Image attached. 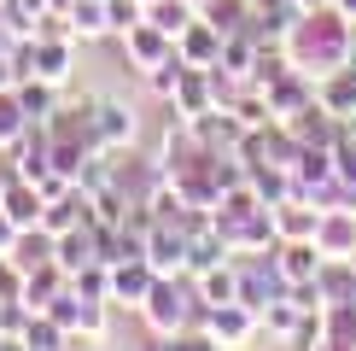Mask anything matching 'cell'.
<instances>
[{"instance_id":"35","label":"cell","mask_w":356,"mask_h":351,"mask_svg":"<svg viewBox=\"0 0 356 351\" xmlns=\"http://www.w3.org/2000/svg\"><path fill=\"white\" fill-rule=\"evenodd\" d=\"M350 65H356V29H350Z\"/></svg>"},{"instance_id":"23","label":"cell","mask_w":356,"mask_h":351,"mask_svg":"<svg viewBox=\"0 0 356 351\" xmlns=\"http://www.w3.org/2000/svg\"><path fill=\"white\" fill-rule=\"evenodd\" d=\"M140 18H146V24H158L164 36H181V29L199 18V0H152V6H146Z\"/></svg>"},{"instance_id":"7","label":"cell","mask_w":356,"mask_h":351,"mask_svg":"<svg viewBox=\"0 0 356 351\" xmlns=\"http://www.w3.org/2000/svg\"><path fill=\"white\" fill-rule=\"evenodd\" d=\"M152 281H158V270L146 258H117L111 263V311H140Z\"/></svg>"},{"instance_id":"10","label":"cell","mask_w":356,"mask_h":351,"mask_svg":"<svg viewBox=\"0 0 356 351\" xmlns=\"http://www.w3.org/2000/svg\"><path fill=\"white\" fill-rule=\"evenodd\" d=\"M146 263L158 275H187V228L181 223H152V234H146Z\"/></svg>"},{"instance_id":"19","label":"cell","mask_w":356,"mask_h":351,"mask_svg":"<svg viewBox=\"0 0 356 351\" xmlns=\"http://www.w3.org/2000/svg\"><path fill=\"white\" fill-rule=\"evenodd\" d=\"M65 287H70V275L58 270L53 258H47V263H35V270H24V304H29V316H35V311H47V304H53Z\"/></svg>"},{"instance_id":"5","label":"cell","mask_w":356,"mask_h":351,"mask_svg":"<svg viewBox=\"0 0 356 351\" xmlns=\"http://www.w3.org/2000/svg\"><path fill=\"white\" fill-rule=\"evenodd\" d=\"M216 234L228 240V252H234V258H263V252H275V240H280L269 205H257V211L234 217V223H216Z\"/></svg>"},{"instance_id":"13","label":"cell","mask_w":356,"mask_h":351,"mask_svg":"<svg viewBox=\"0 0 356 351\" xmlns=\"http://www.w3.org/2000/svg\"><path fill=\"white\" fill-rule=\"evenodd\" d=\"M175 53H181V65H193V70H211L222 58V29L211 18H193L181 36H175Z\"/></svg>"},{"instance_id":"27","label":"cell","mask_w":356,"mask_h":351,"mask_svg":"<svg viewBox=\"0 0 356 351\" xmlns=\"http://www.w3.org/2000/svg\"><path fill=\"white\" fill-rule=\"evenodd\" d=\"M181 70H187V65H181V53H170L164 65H152V70H140V77H146V94L170 106V94H175V82H181Z\"/></svg>"},{"instance_id":"4","label":"cell","mask_w":356,"mask_h":351,"mask_svg":"<svg viewBox=\"0 0 356 351\" xmlns=\"http://www.w3.org/2000/svg\"><path fill=\"white\" fill-rule=\"evenodd\" d=\"M76 58H82V41H70V36H29V77L65 88L70 77H76Z\"/></svg>"},{"instance_id":"15","label":"cell","mask_w":356,"mask_h":351,"mask_svg":"<svg viewBox=\"0 0 356 351\" xmlns=\"http://www.w3.org/2000/svg\"><path fill=\"white\" fill-rule=\"evenodd\" d=\"M170 111L175 117H204V111H216V88H211V70H181V82H175V94H170Z\"/></svg>"},{"instance_id":"20","label":"cell","mask_w":356,"mask_h":351,"mask_svg":"<svg viewBox=\"0 0 356 351\" xmlns=\"http://www.w3.org/2000/svg\"><path fill=\"white\" fill-rule=\"evenodd\" d=\"M99 258V234H94V223H82V228H70V234H58L53 240V263L65 275H76L82 263H94Z\"/></svg>"},{"instance_id":"9","label":"cell","mask_w":356,"mask_h":351,"mask_svg":"<svg viewBox=\"0 0 356 351\" xmlns=\"http://www.w3.org/2000/svg\"><path fill=\"white\" fill-rule=\"evenodd\" d=\"M286 292V281H280V270H275V258L263 252V258H240V304L245 311H263L269 299H280Z\"/></svg>"},{"instance_id":"29","label":"cell","mask_w":356,"mask_h":351,"mask_svg":"<svg viewBox=\"0 0 356 351\" xmlns=\"http://www.w3.org/2000/svg\"><path fill=\"white\" fill-rule=\"evenodd\" d=\"M106 12H111V36H123V29L140 24V6H135V0H106Z\"/></svg>"},{"instance_id":"2","label":"cell","mask_w":356,"mask_h":351,"mask_svg":"<svg viewBox=\"0 0 356 351\" xmlns=\"http://www.w3.org/2000/svg\"><path fill=\"white\" fill-rule=\"evenodd\" d=\"M135 316L146 322V334H187V328H199L204 304H199V292H193V275H158Z\"/></svg>"},{"instance_id":"32","label":"cell","mask_w":356,"mask_h":351,"mask_svg":"<svg viewBox=\"0 0 356 351\" xmlns=\"http://www.w3.org/2000/svg\"><path fill=\"white\" fill-rule=\"evenodd\" d=\"M321 6H333V0H292V12H298V18H309V12H321Z\"/></svg>"},{"instance_id":"3","label":"cell","mask_w":356,"mask_h":351,"mask_svg":"<svg viewBox=\"0 0 356 351\" xmlns=\"http://www.w3.org/2000/svg\"><path fill=\"white\" fill-rule=\"evenodd\" d=\"M88 117H94V146H106V153H129L140 141V111L117 94L88 100Z\"/></svg>"},{"instance_id":"17","label":"cell","mask_w":356,"mask_h":351,"mask_svg":"<svg viewBox=\"0 0 356 351\" xmlns=\"http://www.w3.org/2000/svg\"><path fill=\"white\" fill-rule=\"evenodd\" d=\"M193 292H199L204 311H211V304H234L240 299V258H222L204 275H193Z\"/></svg>"},{"instance_id":"28","label":"cell","mask_w":356,"mask_h":351,"mask_svg":"<svg viewBox=\"0 0 356 351\" xmlns=\"http://www.w3.org/2000/svg\"><path fill=\"white\" fill-rule=\"evenodd\" d=\"M24 129H29V111L18 106V94H12V88H0V153H6Z\"/></svg>"},{"instance_id":"31","label":"cell","mask_w":356,"mask_h":351,"mask_svg":"<svg viewBox=\"0 0 356 351\" xmlns=\"http://www.w3.org/2000/svg\"><path fill=\"white\" fill-rule=\"evenodd\" d=\"M18 234H24V228H18V223H12V217H6V211H0V258H6V252H12V246H18Z\"/></svg>"},{"instance_id":"38","label":"cell","mask_w":356,"mask_h":351,"mask_svg":"<svg viewBox=\"0 0 356 351\" xmlns=\"http://www.w3.org/2000/svg\"><path fill=\"white\" fill-rule=\"evenodd\" d=\"M0 6H6V0H0Z\"/></svg>"},{"instance_id":"16","label":"cell","mask_w":356,"mask_h":351,"mask_svg":"<svg viewBox=\"0 0 356 351\" xmlns=\"http://www.w3.org/2000/svg\"><path fill=\"white\" fill-rule=\"evenodd\" d=\"M0 211H6L18 228H41V211H47V199L35 194V182H24V176H6V182H0Z\"/></svg>"},{"instance_id":"1","label":"cell","mask_w":356,"mask_h":351,"mask_svg":"<svg viewBox=\"0 0 356 351\" xmlns=\"http://www.w3.org/2000/svg\"><path fill=\"white\" fill-rule=\"evenodd\" d=\"M350 29L333 6H321V12H309V18L292 24V36H286V58L304 70V77H327V70L339 65H350Z\"/></svg>"},{"instance_id":"26","label":"cell","mask_w":356,"mask_h":351,"mask_svg":"<svg viewBox=\"0 0 356 351\" xmlns=\"http://www.w3.org/2000/svg\"><path fill=\"white\" fill-rule=\"evenodd\" d=\"M24 345H29V351H65V345H70V334L58 328L47 311H35V316H29V328H24Z\"/></svg>"},{"instance_id":"12","label":"cell","mask_w":356,"mask_h":351,"mask_svg":"<svg viewBox=\"0 0 356 351\" xmlns=\"http://www.w3.org/2000/svg\"><path fill=\"white\" fill-rule=\"evenodd\" d=\"M316 252L321 258H339V263H356V211H321Z\"/></svg>"},{"instance_id":"22","label":"cell","mask_w":356,"mask_h":351,"mask_svg":"<svg viewBox=\"0 0 356 351\" xmlns=\"http://www.w3.org/2000/svg\"><path fill=\"white\" fill-rule=\"evenodd\" d=\"M70 29H76L82 47H88V41H106V36H111V12H106V0H70Z\"/></svg>"},{"instance_id":"24","label":"cell","mask_w":356,"mask_h":351,"mask_svg":"<svg viewBox=\"0 0 356 351\" xmlns=\"http://www.w3.org/2000/svg\"><path fill=\"white\" fill-rule=\"evenodd\" d=\"M199 18H211L222 36H234V29H251V0H199Z\"/></svg>"},{"instance_id":"36","label":"cell","mask_w":356,"mask_h":351,"mask_svg":"<svg viewBox=\"0 0 356 351\" xmlns=\"http://www.w3.org/2000/svg\"><path fill=\"white\" fill-rule=\"evenodd\" d=\"M135 6H140V12H146V6H152V0H135Z\"/></svg>"},{"instance_id":"33","label":"cell","mask_w":356,"mask_h":351,"mask_svg":"<svg viewBox=\"0 0 356 351\" xmlns=\"http://www.w3.org/2000/svg\"><path fill=\"white\" fill-rule=\"evenodd\" d=\"M333 12H339L345 24H356V0H333Z\"/></svg>"},{"instance_id":"11","label":"cell","mask_w":356,"mask_h":351,"mask_svg":"<svg viewBox=\"0 0 356 351\" xmlns=\"http://www.w3.org/2000/svg\"><path fill=\"white\" fill-rule=\"evenodd\" d=\"M316 106L339 117V123H356V65H339L327 77H316Z\"/></svg>"},{"instance_id":"18","label":"cell","mask_w":356,"mask_h":351,"mask_svg":"<svg viewBox=\"0 0 356 351\" xmlns=\"http://www.w3.org/2000/svg\"><path fill=\"white\" fill-rule=\"evenodd\" d=\"M269 211H275V234H280V240H316V223H321V211H316L309 199H298V194H292V199L269 205Z\"/></svg>"},{"instance_id":"25","label":"cell","mask_w":356,"mask_h":351,"mask_svg":"<svg viewBox=\"0 0 356 351\" xmlns=\"http://www.w3.org/2000/svg\"><path fill=\"white\" fill-rule=\"evenodd\" d=\"M6 258L18 263V270H35V263H47V258H53V234H47V228H24V234H18V246H12Z\"/></svg>"},{"instance_id":"34","label":"cell","mask_w":356,"mask_h":351,"mask_svg":"<svg viewBox=\"0 0 356 351\" xmlns=\"http://www.w3.org/2000/svg\"><path fill=\"white\" fill-rule=\"evenodd\" d=\"M65 351H106V340H70Z\"/></svg>"},{"instance_id":"8","label":"cell","mask_w":356,"mask_h":351,"mask_svg":"<svg viewBox=\"0 0 356 351\" xmlns=\"http://www.w3.org/2000/svg\"><path fill=\"white\" fill-rule=\"evenodd\" d=\"M117 41H123V65H129V70H152V65H164V58L175 53V36H164V29L146 24V18H140L135 29H123Z\"/></svg>"},{"instance_id":"6","label":"cell","mask_w":356,"mask_h":351,"mask_svg":"<svg viewBox=\"0 0 356 351\" xmlns=\"http://www.w3.org/2000/svg\"><path fill=\"white\" fill-rule=\"evenodd\" d=\"M199 328L211 334V340H216L222 351H245L251 340H257V311H245L240 299H234V304H211Z\"/></svg>"},{"instance_id":"30","label":"cell","mask_w":356,"mask_h":351,"mask_svg":"<svg viewBox=\"0 0 356 351\" xmlns=\"http://www.w3.org/2000/svg\"><path fill=\"white\" fill-rule=\"evenodd\" d=\"M0 299H24V270L12 258H0Z\"/></svg>"},{"instance_id":"37","label":"cell","mask_w":356,"mask_h":351,"mask_svg":"<svg viewBox=\"0 0 356 351\" xmlns=\"http://www.w3.org/2000/svg\"><path fill=\"white\" fill-rule=\"evenodd\" d=\"M0 351H6V340H0Z\"/></svg>"},{"instance_id":"21","label":"cell","mask_w":356,"mask_h":351,"mask_svg":"<svg viewBox=\"0 0 356 351\" xmlns=\"http://www.w3.org/2000/svg\"><path fill=\"white\" fill-rule=\"evenodd\" d=\"M12 94H18V106L29 111V123H47V117L65 106V100H58L65 88H53V82H41V77H24L18 88H12Z\"/></svg>"},{"instance_id":"14","label":"cell","mask_w":356,"mask_h":351,"mask_svg":"<svg viewBox=\"0 0 356 351\" xmlns=\"http://www.w3.org/2000/svg\"><path fill=\"white\" fill-rule=\"evenodd\" d=\"M275 270H280V281L286 287H304V281H316V270H321V252H316V240H275Z\"/></svg>"}]
</instances>
